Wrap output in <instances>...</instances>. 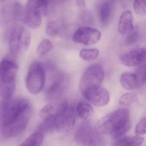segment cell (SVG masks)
<instances>
[{
  "instance_id": "1",
  "label": "cell",
  "mask_w": 146,
  "mask_h": 146,
  "mask_svg": "<svg viewBox=\"0 0 146 146\" xmlns=\"http://www.w3.org/2000/svg\"><path fill=\"white\" fill-rule=\"evenodd\" d=\"M129 111L127 109L117 110L104 117L98 122L100 133L110 135L115 139L125 134L130 128Z\"/></svg>"
},
{
  "instance_id": "2",
  "label": "cell",
  "mask_w": 146,
  "mask_h": 146,
  "mask_svg": "<svg viewBox=\"0 0 146 146\" xmlns=\"http://www.w3.org/2000/svg\"><path fill=\"white\" fill-rule=\"evenodd\" d=\"M31 105L23 98L4 99L0 103V127L8 126L15 121Z\"/></svg>"
},
{
  "instance_id": "3",
  "label": "cell",
  "mask_w": 146,
  "mask_h": 146,
  "mask_svg": "<svg viewBox=\"0 0 146 146\" xmlns=\"http://www.w3.org/2000/svg\"><path fill=\"white\" fill-rule=\"evenodd\" d=\"M48 0H28L22 21L32 29H37L42 24V15L48 11Z\"/></svg>"
},
{
  "instance_id": "4",
  "label": "cell",
  "mask_w": 146,
  "mask_h": 146,
  "mask_svg": "<svg viewBox=\"0 0 146 146\" xmlns=\"http://www.w3.org/2000/svg\"><path fill=\"white\" fill-rule=\"evenodd\" d=\"M31 43V33L28 29L18 26L13 29L9 40L10 53L14 56L22 55L27 51Z\"/></svg>"
},
{
  "instance_id": "5",
  "label": "cell",
  "mask_w": 146,
  "mask_h": 146,
  "mask_svg": "<svg viewBox=\"0 0 146 146\" xmlns=\"http://www.w3.org/2000/svg\"><path fill=\"white\" fill-rule=\"evenodd\" d=\"M46 81V71L39 62L33 63L28 69L26 78V86L30 93L36 94L43 88Z\"/></svg>"
},
{
  "instance_id": "6",
  "label": "cell",
  "mask_w": 146,
  "mask_h": 146,
  "mask_svg": "<svg viewBox=\"0 0 146 146\" xmlns=\"http://www.w3.org/2000/svg\"><path fill=\"white\" fill-rule=\"evenodd\" d=\"M104 79V72L101 65L94 64L89 66L81 78L80 88L82 95L101 86Z\"/></svg>"
},
{
  "instance_id": "7",
  "label": "cell",
  "mask_w": 146,
  "mask_h": 146,
  "mask_svg": "<svg viewBox=\"0 0 146 146\" xmlns=\"http://www.w3.org/2000/svg\"><path fill=\"white\" fill-rule=\"evenodd\" d=\"M50 74L49 83L45 91L46 97L49 101H55L59 99L63 95L66 85L65 75L59 71L56 70L53 67H50Z\"/></svg>"
},
{
  "instance_id": "8",
  "label": "cell",
  "mask_w": 146,
  "mask_h": 146,
  "mask_svg": "<svg viewBox=\"0 0 146 146\" xmlns=\"http://www.w3.org/2000/svg\"><path fill=\"white\" fill-rule=\"evenodd\" d=\"M33 113L31 105L15 121L8 126L1 127V133L4 137L13 138L21 134L26 129Z\"/></svg>"
},
{
  "instance_id": "9",
  "label": "cell",
  "mask_w": 146,
  "mask_h": 146,
  "mask_svg": "<svg viewBox=\"0 0 146 146\" xmlns=\"http://www.w3.org/2000/svg\"><path fill=\"white\" fill-rule=\"evenodd\" d=\"M99 133L98 130L89 124L83 123L76 129L75 140L77 144L81 145H97L100 142Z\"/></svg>"
},
{
  "instance_id": "10",
  "label": "cell",
  "mask_w": 146,
  "mask_h": 146,
  "mask_svg": "<svg viewBox=\"0 0 146 146\" xmlns=\"http://www.w3.org/2000/svg\"><path fill=\"white\" fill-rule=\"evenodd\" d=\"M55 131L65 132L71 129L75 123V113L74 108L66 102L60 114L54 119Z\"/></svg>"
},
{
  "instance_id": "11",
  "label": "cell",
  "mask_w": 146,
  "mask_h": 146,
  "mask_svg": "<svg viewBox=\"0 0 146 146\" xmlns=\"http://www.w3.org/2000/svg\"><path fill=\"white\" fill-rule=\"evenodd\" d=\"M101 37V33L98 29L90 27H81L75 32L72 38L76 43L91 45L98 43Z\"/></svg>"
},
{
  "instance_id": "12",
  "label": "cell",
  "mask_w": 146,
  "mask_h": 146,
  "mask_svg": "<svg viewBox=\"0 0 146 146\" xmlns=\"http://www.w3.org/2000/svg\"><path fill=\"white\" fill-rule=\"evenodd\" d=\"M82 95L87 101L96 107L106 106L110 101L109 91L101 86L91 90Z\"/></svg>"
},
{
  "instance_id": "13",
  "label": "cell",
  "mask_w": 146,
  "mask_h": 146,
  "mask_svg": "<svg viewBox=\"0 0 146 146\" xmlns=\"http://www.w3.org/2000/svg\"><path fill=\"white\" fill-rule=\"evenodd\" d=\"M146 61V49L138 48L130 51L121 57L122 64L127 67L139 66Z\"/></svg>"
},
{
  "instance_id": "14",
  "label": "cell",
  "mask_w": 146,
  "mask_h": 146,
  "mask_svg": "<svg viewBox=\"0 0 146 146\" xmlns=\"http://www.w3.org/2000/svg\"><path fill=\"white\" fill-rule=\"evenodd\" d=\"M19 67L14 61L4 59L0 62V80L8 81H16Z\"/></svg>"
},
{
  "instance_id": "15",
  "label": "cell",
  "mask_w": 146,
  "mask_h": 146,
  "mask_svg": "<svg viewBox=\"0 0 146 146\" xmlns=\"http://www.w3.org/2000/svg\"><path fill=\"white\" fill-rule=\"evenodd\" d=\"M66 102H51L44 106L40 111L39 115L43 120L54 119L62 111Z\"/></svg>"
},
{
  "instance_id": "16",
  "label": "cell",
  "mask_w": 146,
  "mask_h": 146,
  "mask_svg": "<svg viewBox=\"0 0 146 146\" xmlns=\"http://www.w3.org/2000/svg\"><path fill=\"white\" fill-rule=\"evenodd\" d=\"M133 17L131 11L126 10L121 15L118 24V31L121 34L127 35L134 30Z\"/></svg>"
},
{
  "instance_id": "17",
  "label": "cell",
  "mask_w": 146,
  "mask_h": 146,
  "mask_svg": "<svg viewBox=\"0 0 146 146\" xmlns=\"http://www.w3.org/2000/svg\"><path fill=\"white\" fill-rule=\"evenodd\" d=\"M121 85L124 89L133 90L139 88L136 77L134 73L125 72L121 75L120 77Z\"/></svg>"
},
{
  "instance_id": "18",
  "label": "cell",
  "mask_w": 146,
  "mask_h": 146,
  "mask_svg": "<svg viewBox=\"0 0 146 146\" xmlns=\"http://www.w3.org/2000/svg\"><path fill=\"white\" fill-rule=\"evenodd\" d=\"M145 139L141 136H127L117 139L114 146H141L144 143Z\"/></svg>"
},
{
  "instance_id": "19",
  "label": "cell",
  "mask_w": 146,
  "mask_h": 146,
  "mask_svg": "<svg viewBox=\"0 0 146 146\" xmlns=\"http://www.w3.org/2000/svg\"><path fill=\"white\" fill-rule=\"evenodd\" d=\"M15 89L16 81L6 82L0 80V96L4 99L12 98Z\"/></svg>"
},
{
  "instance_id": "20",
  "label": "cell",
  "mask_w": 146,
  "mask_h": 146,
  "mask_svg": "<svg viewBox=\"0 0 146 146\" xmlns=\"http://www.w3.org/2000/svg\"><path fill=\"white\" fill-rule=\"evenodd\" d=\"M76 111L80 118L87 120L93 115L94 110L92 107L89 103L82 101L77 105Z\"/></svg>"
},
{
  "instance_id": "21",
  "label": "cell",
  "mask_w": 146,
  "mask_h": 146,
  "mask_svg": "<svg viewBox=\"0 0 146 146\" xmlns=\"http://www.w3.org/2000/svg\"><path fill=\"white\" fill-rule=\"evenodd\" d=\"M111 13L110 4L107 1H104L100 4L99 9L100 21L103 25L107 24Z\"/></svg>"
},
{
  "instance_id": "22",
  "label": "cell",
  "mask_w": 146,
  "mask_h": 146,
  "mask_svg": "<svg viewBox=\"0 0 146 146\" xmlns=\"http://www.w3.org/2000/svg\"><path fill=\"white\" fill-rule=\"evenodd\" d=\"M44 136L42 133L37 132L25 140L21 146H40L43 142Z\"/></svg>"
},
{
  "instance_id": "23",
  "label": "cell",
  "mask_w": 146,
  "mask_h": 146,
  "mask_svg": "<svg viewBox=\"0 0 146 146\" xmlns=\"http://www.w3.org/2000/svg\"><path fill=\"white\" fill-rule=\"evenodd\" d=\"M134 74L139 88L146 82V61L139 65Z\"/></svg>"
},
{
  "instance_id": "24",
  "label": "cell",
  "mask_w": 146,
  "mask_h": 146,
  "mask_svg": "<svg viewBox=\"0 0 146 146\" xmlns=\"http://www.w3.org/2000/svg\"><path fill=\"white\" fill-rule=\"evenodd\" d=\"M99 51L97 49H82L80 52V56L82 60L92 61L98 58Z\"/></svg>"
},
{
  "instance_id": "25",
  "label": "cell",
  "mask_w": 146,
  "mask_h": 146,
  "mask_svg": "<svg viewBox=\"0 0 146 146\" xmlns=\"http://www.w3.org/2000/svg\"><path fill=\"white\" fill-rule=\"evenodd\" d=\"M53 45L50 40L44 39L40 43L37 48L36 52L38 55L43 56L52 50Z\"/></svg>"
},
{
  "instance_id": "26",
  "label": "cell",
  "mask_w": 146,
  "mask_h": 146,
  "mask_svg": "<svg viewBox=\"0 0 146 146\" xmlns=\"http://www.w3.org/2000/svg\"><path fill=\"white\" fill-rule=\"evenodd\" d=\"M136 93H127L121 96L119 99V103L122 105H128L132 104L137 100Z\"/></svg>"
},
{
  "instance_id": "27",
  "label": "cell",
  "mask_w": 146,
  "mask_h": 146,
  "mask_svg": "<svg viewBox=\"0 0 146 146\" xmlns=\"http://www.w3.org/2000/svg\"><path fill=\"white\" fill-rule=\"evenodd\" d=\"M46 32L50 37H56L60 32L59 25L55 21H50L46 25Z\"/></svg>"
},
{
  "instance_id": "28",
  "label": "cell",
  "mask_w": 146,
  "mask_h": 146,
  "mask_svg": "<svg viewBox=\"0 0 146 146\" xmlns=\"http://www.w3.org/2000/svg\"><path fill=\"white\" fill-rule=\"evenodd\" d=\"M133 7L135 13L140 15H144L146 13L145 0H135Z\"/></svg>"
},
{
  "instance_id": "29",
  "label": "cell",
  "mask_w": 146,
  "mask_h": 146,
  "mask_svg": "<svg viewBox=\"0 0 146 146\" xmlns=\"http://www.w3.org/2000/svg\"><path fill=\"white\" fill-rule=\"evenodd\" d=\"M135 133L139 136L146 134V116L142 118L137 123L135 127Z\"/></svg>"
},
{
  "instance_id": "30",
  "label": "cell",
  "mask_w": 146,
  "mask_h": 146,
  "mask_svg": "<svg viewBox=\"0 0 146 146\" xmlns=\"http://www.w3.org/2000/svg\"><path fill=\"white\" fill-rule=\"evenodd\" d=\"M128 34V36L127 37L125 40L126 45H130L136 42L138 38V33L137 31H134L133 30Z\"/></svg>"
},
{
  "instance_id": "31",
  "label": "cell",
  "mask_w": 146,
  "mask_h": 146,
  "mask_svg": "<svg viewBox=\"0 0 146 146\" xmlns=\"http://www.w3.org/2000/svg\"><path fill=\"white\" fill-rule=\"evenodd\" d=\"M76 4L79 7H84L86 5V1L85 0H77Z\"/></svg>"
},
{
  "instance_id": "32",
  "label": "cell",
  "mask_w": 146,
  "mask_h": 146,
  "mask_svg": "<svg viewBox=\"0 0 146 146\" xmlns=\"http://www.w3.org/2000/svg\"><path fill=\"white\" fill-rule=\"evenodd\" d=\"M121 3L122 7H125V6H126L125 0H121Z\"/></svg>"
},
{
  "instance_id": "33",
  "label": "cell",
  "mask_w": 146,
  "mask_h": 146,
  "mask_svg": "<svg viewBox=\"0 0 146 146\" xmlns=\"http://www.w3.org/2000/svg\"><path fill=\"white\" fill-rule=\"evenodd\" d=\"M4 1H5V0H0V3H1L3 2Z\"/></svg>"
},
{
  "instance_id": "34",
  "label": "cell",
  "mask_w": 146,
  "mask_h": 146,
  "mask_svg": "<svg viewBox=\"0 0 146 146\" xmlns=\"http://www.w3.org/2000/svg\"><path fill=\"white\" fill-rule=\"evenodd\" d=\"M115 0H111V1H115Z\"/></svg>"
}]
</instances>
